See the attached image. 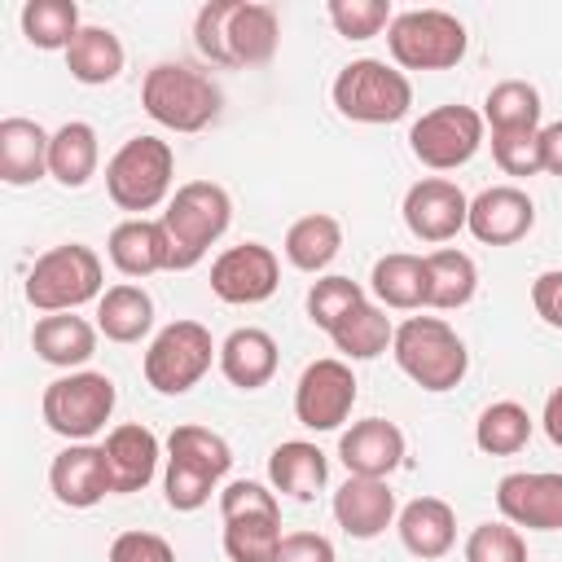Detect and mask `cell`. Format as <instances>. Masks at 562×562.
Returning a JSON list of instances; mask_svg holds the SVG:
<instances>
[{
    "mask_svg": "<svg viewBox=\"0 0 562 562\" xmlns=\"http://www.w3.org/2000/svg\"><path fill=\"white\" fill-rule=\"evenodd\" d=\"M66 70L79 83H88V88H101V83L119 79V70H123V44H119V35L110 26H83L70 40V48H66Z\"/></svg>",
    "mask_w": 562,
    "mask_h": 562,
    "instance_id": "cell-32",
    "label": "cell"
},
{
    "mask_svg": "<svg viewBox=\"0 0 562 562\" xmlns=\"http://www.w3.org/2000/svg\"><path fill=\"white\" fill-rule=\"evenodd\" d=\"M220 373L233 386H241V391L268 386L272 373H277V342H272V334L268 329H255V325L233 329L220 342Z\"/></svg>",
    "mask_w": 562,
    "mask_h": 562,
    "instance_id": "cell-25",
    "label": "cell"
},
{
    "mask_svg": "<svg viewBox=\"0 0 562 562\" xmlns=\"http://www.w3.org/2000/svg\"><path fill=\"white\" fill-rule=\"evenodd\" d=\"M479 290V268L465 250H430L426 255V307H465Z\"/></svg>",
    "mask_w": 562,
    "mask_h": 562,
    "instance_id": "cell-30",
    "label": "cell"
},
{
    "mask_svg": "<svg viewBox=\"0 0 562 562\" xmlns=\"http://www.w3.org/2000/svg\"><path fill=\"white\" fill-rule=\"evenodd\" d=\"M171 180L176 154L158 136H132L105 162V193L119 211H132V220H140V211H154L171 193Z\"/></svg>",
    "mask_w": 562,
    "mask_h": 562,
    "instance_id": "cell-6",
    "label": "cell"
},
{
    "mask_svg": "<svg viewBox=\"0 0 562 562\" xmlns=\"http://www.w3.org/2000/svg\"><path fill=\"white\" fill-rule=\"evenodd\" d=\"M228 220H233V202L220 184H211V180L180 184L176 198L162 211V228H167V241H171V268L176 272L198 268L202 255L224 237Z\"/></svg>",
    "mask_w": 562,
    "mask_h": 562,
    "instance_id": "cell-3",
    "label": "cell"
},
{
    "mask_svg": "<svg viewBox=\"0 0 562 562\" xmlns=\"http://www.w3.org/2000/svg\"><path fill=\"white\" fill-rule=\"evenodd\" d=\"M544 435H549V443L553 448H562V386H553L549 391V400H544Z\"/></svg>",
    "mask_w": 562,
    "mask_h": 562,
    "instance_id": "cell-47",
    "label": "cell"
},
{
    "mask_svg": "<svg viewBox=\"0 0 562 562\" xmlns=\"http://www.w3.org/2000/svg\"><path fill=\"white\" fill-rule=\"evenodd\" d=\"M110 562H176V549L154 531H123L110 544Z\"/></svg>",
    "mask_w": 562,
    "mask_h": 562,
    "instance_id": "cell-43",
    "label": "cell"
},
{
    "mask_svg": "<svg viewBox=\"0 0 562 562\" xmlns=\"http://www.w3.org/2000/svg\"><path fill=\"white\" fill-rule=\"evenodd\" d=\"M395 364L422 386V391H452L465 369H470V351L457 338V329L439 316H408L395 329Z\"/></svg>",
    "mask_w": 562,
    "mask_h": 562,
    "instance_id": "cell-4",
    "label": "cell"
},
{
    "mask_svg": "<svg viewBox=\"0 0 562 562\" xmlns=\"http://www.w3.org/2000/svg\"><path fill=\"white\" fill-rule=\"evenodd\" d=\"M154 325V299L140 285H110L97 299V329L110 342H140Z\"/></svg>",
    "mask_w": 562,
    "mask_h": 562,
    "instance_id": "cell-31",
    "label": "cell"
},
{
    "mask_svg": "<svg viewBox=\"0 0 562 562\" xmlns=\"http://www.w3.org/2000/svg\"><path fill=\"white\" fill-rule=\"evenodd\" d=\"M281 40V22L272 4L250 0H211L198 9L193 44L215 66H263L272 61Z\"/></svg>",
    "mask_w": 562,
    "mask_h": 562,
    "instance_id": "cell-1",
    "label": "cell"
},
{
    "mask_svg": "<svg viewBox=\"0 0 562 562\" xmlns=\"http://www.w3.org/2000/svg\"><path fill=\"white\" fill-rule=\"evenodd\" d=\"M492 158L505 176H536L540 162V132H492Z\"/></svg>",
    "mask_w": 562,
    "mask_h": 562,
    "instance_id": "cell-42",
    "label": "cell"
},
{
    "mask_svg": "<svg viewBox=\"0 0 562 562\" xmlns=\"http://www.w3.org/2000/svg\"><path fill=\"white\" fill-rule=\"evenodd\" d=\"M329 479V461L316 443L307 439H290V443H277L272 457H268V483L281 492V496H294V501H312Z\"/></svg>",
    "mask_w": 562,
    "mask_h": 562,
    "instance_id": "cell-27",
    "label": "cell"
},
{
    "mask_svg": "<svg viewBox=\"0 0 562 562\" xmlns=\"http://www.w3.org/2000/svg\"><path fill=\"white\" fill-rule=\"evenodd\" d=\"M329 22L347 40H373L382 26L395 22L391 0H329Z\"/></svg>",
    "mask_w": 562,
    "mask_h": 562,
    "instance_id": "cell-40",
    "label": "cell"
},
{
    "mask_svg": "<svg viewBox=\"0 0 562 562\" xmlns=\"http://www.w3.org/2000/svg\"><path fill=\"white\" fill-rule=\"evenodd\" d=\"M329 338H334V347H338L342 356H351V360H373V356H382V351L395 342V329H391L386 312L364 299L356 312H347V316L334 325Z\"/></svg>",
    "mask_w": 562,
    "mask_h": 562,
    "instance_id": "cell-36",
    "label": "cell"
},
{
    "mask_svg": "<svg viewBox=\"0 0 562 562\" xmlns=\"http://www.w3.org/2000/svg\"><path fill=\"white\" fill-rule=\"evenodd\" d=\"M334 518L351 540H373L395 522V492L386 487V479L351 474L334 492Z\"/></svg>",
    "mask_w": 562,
    "mask_h": 562,
    "instance_id": "cell-21",
    "label": "cell"
},
{
    "mask_svg": "<svg viewBox=\"0 0 562 562\" xmlns=\"http://www.w3.org/2000/svg\"><path fill=\"white\" fill-rule=\"evenodd\" d=\"M220 356V347L211 342V329L198 321H171L167 329L154 334L149 351H145V382L158 395H184L193 391L211 360Z\"/></svg>",
    "mask_w": 562,
    "mask_h": 562,
    "instance_id": "cell-12",
    "label": "cell"
},
{
    "mask_svg": "<svg viewBox=\"0 0 562 562\" xmlns=\"http://www.w3.org/2000/svg\"><path fill=\"white\" fill-rule=\"evenodd\" d=\"M105 465H110V487L114 492H140L154 470H158V439L149 426H114L105 435Z\"/></svg>",
    "mask_w": 562,
    "mask_h": 562,
    "instance_id": "cell-24",
    "label": "cell"
},
{
    "mask_svg": "<svg viewBox=\"0 0 562 562\" xmlns=\"http://www.w3.org/2000/svg\"><path fill=\"white\" fill-rule=\"evenodd\" d=\"M88 299H101V259L83 241L53 246L35 259L26 272V303L44 316L53 312H75Z\"/></svg>",
    "mask_w": 562,
    "mask_h": 562,
    "instance_id": "cell-8",
    "label": "cell"
},
{
    "mask_svg": "<svg viewBox=\"0 0 562 562\" xmlns=\"http://www.w3.org/2000/svg\"><path fill=\"white\" fill-rule=\"evenodd\" d=\"M334 105L351 123H400L413 105V83L404 70H395L378 57H360L338 70Z\"/></svg>",
    "mask_w": 562,
    "mask_h": 562,
    "instance_id": "cell-9",
    "label": "cell"
},
{
    "mask_svg": "<svg viewBox=\"0 0 562 562\" xmlns=\"http://www.w3.org/2000/svg\"><path fill=\"white\" fill-rule=\"evenodd\" d=\"M483 145V114L470 105H435L408 127V149L430 171H452L470 162Z\"/></svg>",
    "mask_w": 562,
    "mask_h": 562,
    "instance_id": "cell-13",
    "label": "cell"
},
{
    "mask_svg": "<svg viewBox=\"0 0 562 562\" xmlns=\"http://www.w3.org/2000/svg\"><path fill=\"white\" fill-rule=\"evenodd\" d=\"M338 457H342L347 474L386 479L404 461V430L386 417L351 422V430H342V439H338Z\"/></svg>",
    "mask_w": 562,
    "mask_h": 562,
    "instance_id": "cell-20",
    "label": "cell"
},
{
    "mask_svg": "<svg viewBox=\"0 0 562 562\" xmlns=\"http://www.w3.org/2000/svg\"><path fill=\"white\" fill-rule=\"evenodd\" d=\"M540 162H544L549 176L562 180V119L549 123V127H540Z\"/></svg>",
    "mask_w": 562,
    "mask_h": 562,
    "instance_id": "cell-46",
    "label": "cell"
},
{
    "mask_svg": "<svg viewBox=\"0 0 562 562\" xmlns=\"http://www.w3.org/2000/svg\"><path fill=\"white\" fill-rule=\"evenodd\" d=\"M281 281V263L263 241H241L228 246L215 263H211V290L220 303H263L277 294Z\"/></svg>",
    "mask_w": 562,
    "mask_h": 562,
    "instance_id": "cell-15",
    "label": "cell"
},
{
    "mask_svg": "<svg viewBox=\"0 0 562 562\" xmlns=\"http://www.w3.org/2000/svg\"><path fill=\"white\" fill-rule=\"evenodd\" d=\"M527 439H531V417H527V408L514 404V400L487 404V408L479 413V422H474V443H479L487 457H514V452L527 448Z\"/></svg>",
    "mask_w": 562,
    "mask_h": 562,
    "instance_id": "cell-37",
    "label": "cell"
},
{
    "mask_svg": "<svg viewBox=\"0 0 562 562\" xmlns=\"http://www.w3.org/2000/svg\"><path fill=\"white\" fill-rule=\"evenodd\" d=\"M224 553L233 562H277L281 549V505L263 483L237 479L220 492Z\"/></svg>",
    "mask_w": 562,
    "mask_h": 562,
    "instance_id": "cell-7",
    "label": "cell"
},
{
    "mask_svg": "<svg viewBox=\"0 0 562 562\" xmlns=\"http://www.w3.org/2000/svg\"><path fill=\"white\" fill-rule=\"evenodd\" d=\"M97 158H101V149H97L92 123L70 119V123H61V127L53 132V145H48V176H53L57 184H66V189H83V184L92 180V171H97Z\"/></svg>",
    "mask_w": 562,
    "mask_h": 562,
    "instance_id": "cell-29",
    "label": "cell"
},
{
    "mask_svg": "<svg viewBox=\"0 0 562 562\" xmlns=\"http://www.w3.org/2000/svg\"><path fill=\"white\" fill-rule=\"evenodd\" d=\"M496 509L527 531H562V474L518 470L496 483Z\"/></svg>",
    "mask_w": 562,
    "mask_h": 562,
    "instance_id": "cell-16",
    "label": "cell"
},
{
    "mask_svg": "<svg viewBox=\"0 0 562 562\" xmlns=\"http://www.w3.org/2000/svg\"><path fill=\"white\" fill-rule=\"evenodd\" d=\"M277 562H338V558H334V544L325 536H316V531H290V536H281Z\"/></svg>",
    "mask_w": 562,
    "mask_h": 562,
    "instance_id": "cell-44",
    "label": "cell"
},
{
    "mask_svg": "<svg viewBox=\"0 0 562 562\" xmlns=\"http://www.w3.org/2000/svg\"><path fill=\"white\" fill-rule=\"evenodd\" d=\"M540 92L527 79H505L483 101V123L492 132H540Z\"/></svg>",
    "mask_w": 562,
    "mask_h": 562,
    "instance_id": "cell-35",
    "label": "cell"
},
{
    "mask_svg": "<svg viewBox=\"0 0 562 562\" xmlns=\"http://www.w3.org/2000/svg\"><path fill=\"white\" fill-rule=\"evenodd\" d=\"M114 382L105 373H92V369H79V373H66L57 382L44 386V400H40V413H44V426L70 443H88L114 413Z\"/></svg>",
    "mask_w": 562,
    "mask_h": 562,
    "instance_id": "cell-11",
    "label": "cell"
},
{
    "mask_svg": "<svg viewBox=\"0 0 562 562\" xmlns=\"http://www.w3.org/2000/svg\"><path fill=\"white\" fill-rule=\"evenodd\" d=\"M342 250V224L325 211L316 215H303L290 224L285 233V259L299 268V272H321L334 263V255Z\"/></svg>",
    "mask_w": 562,
    "mask_h": 562,
    "instance_id": "cell-33",
    "label": "cell"
},
{
    "mask_svg": "<svg viewBox=\"0 0 562 562\" xmlns=\"http://www.w3.org/2000/svg\"><path fill=\"white\" fill-rule=\"evenodd\" d=\"M110 263L123 272V277H149V272H162L171 268V241H167V228L162 220H123L114 224L110 241Z\"/></svg>",
    "mask_w": 562,
    "mask_h": 562,
    "instance_id": "cell-22",
    "label": "cell"
},
{
    "mask_svg": "<svg viewBox=\"0 0 562 562\" xmlns=\"http://www.w3.org/2000/svg\"><path fill=\"white\" fill-rule=\"evenodd\" d=\"M233 465V448L224 443V435L206 430V426H176L167 439V505L180 514H193L211 501L215 483L228 474Z\"/></svg>",
    "mask_w": 562,
    "mask_h": 562,
    "instance_id": "cell-2",
    "label": "cell"
},
{
    "mask_svg": "<svg viewBox=\"0 0 562 562\" xmlns=\"http://www.w3.org/2000/svg\"><path fill=\"white\" fill-rule=\"evenodd\" d=\"M48 145L53 136L22 114H9L0 123V180L4 184H35L48 176Z\"/></svg>",
    "mask_w": 562,
    "mask_h": 562,
    "instance_id": "cell-23",
    "label": "cell"
},
{
    "mask_svg": "<svg viewBox=\"0 0 562 562\" xmlns=\"http://www.w3.org/2000/svg\"><path fill=\"white\" fill-rule=\"evenodd\" d=\"M465 562H527V540L514 522H483L465 540Z\"/></svg>",
    "mask_w": 562,
    "mask_h": 562,
    "instance_id": "cell-41",
    "label": "cell"
},
{
    "mask_svg": "<svg viewBox=\"0 0 562 562\" xmlns=\"http://www.w3.org/2000/svg\"><path fill=\"white\" fill-rule=\"evenodd\" d=\"M536 224V202L518 189V184H492L470 202V220L465 228L483 241V246H514L531 233Z\"/></svg>",
    "mask_w": 562,
    "mask_h": 562,
    "instance_id": "cell-18",
    "label": "cell"
},
{
    "mask_svg": "<svg viewBox=\"0 0 562 562\" xmlns=\"http://www.w3.org/2000/svg\"><path fill=\"white\" fill-rule=\"evenodd\" d=\"M79 4L75 0H31L22 4V35L53 53V48H70V40L79 35Z\"/></svg>",
    "mask_w": 562,
    "mask_h": 562,
    "instance_id": "cell-38",
    "label": "cell"
},
{
    "mask_svg": "<svg viewBox=\"0 0 562 562\" xmlns=\"http://www.w3.org/2000/svg\"><path fill=\"white\" fill-rule=\"evenodd\" d=\"M356 404V373L342 360H312L294 386V417L307 430H338Z\"/></svg>",
    "mask_w": 562,
    "mask_h": 562,
    "instance_id": "cell-14",
    "label": "cell"
},
{
    "mask_svg": "<svg viewBox=\"0 0 562 562\" xmlns=\"http://www.w3.org/2000/svg\"><path fill=\"white\" fill-rule=\"evenodd\" d=\"M465 220H470V198L443 176H426L404 193V224L417 241L439 246V241L457 237L465 228Z\"/></svg>",
    "mask_w": 562,
    "mask_h": 562,
    "instance_id": "cell-17",
    "label": "cell"
},
{
    "mask_svg": "<svg viewBox=\"0 0 562 562\" xmlns=\"http://www.w3.org/2000/svg\"><path fill=\"white\" fill-rule=\"evenodd\" d=\"M31 347H35V356L44 364L75 369V364H83L97 351V329L83 316H75V312H53V316H40L35 321Z\"/></svg>",
    "mask_w": 562,
    "mask_h": 562,
    "instance_id": "cell-28",
    "label": "cell"
},
{
    "mask_svg": "<svg viewBox=\"0 0 562 562\" xmlns=\"http://www.w3.org/2000/svg\"><path fill=\"white\" fill-rule=\"evenodd\" d=\"M465 26L443 9H408L386 26V48L404 70H448L465 57Z\"/></svg>",
    "mask_w": 562,
    "mask_h": 562,
    "instance_id": "cell-10",
    "label": "cell"
},
{
    "mask_svg": "<svg viewBox=\"0 0 562 562\" xmlns=\"http://www.w3.org/2000/svg\"><path fill=\"white\" fill-rule=\"evenodd\" d=\"M220 88L184 61H158L140 83L145 114L171 132H202L220 114Z\"/></svg>",
    "mask_w": 562,
    "mask_h": 562,
    "instance_id": "cell-5",
    "label": "cell"
},
{
    "mask_svg": "<svg viewBox=\"0 0 562 562\" xmlns=\"http://www.w3.org/2000/svg\"><path fill=\"white\" fill-rule=\"evenodd\" d=\"M369 285L386 307H400V312L426 307V259L404 255V250L382 255L369 272Z\"/></svg>",
    "mask_w": 562,
    "mask_h": 562,
    "instance_id": "cell-34",
    "label": "cell"
},
{
    "mask_svg": "<svg viewBox=\"0 0 562 562\" xmlns=\"http://www.w3.org/2000/svg\"><path fill=\"white\" fill-rule=\"evenodd\" d=\"M531 303L549 325L562 329V272H540L531 281Z\"/></svg>",
    "mask_w": 562,
    "mask_h": 562,
    "instance_id": "cell-45",
    "label": "cell"
},
{
    "mask_svg": "<svg viewBox=\"0 0 562 562\" xmlns=\"http://www.w3.org/2000/svg\"><path fill=\"white\" fill-rule=\"evenodd\" d=\"M364 303V290L351 281V277H321L312 290H307V316L312 325H321L325 334H334V325L356 312Z\"/></svg>",
    "mask_w": 562,
    "mask_h": 562,
    "instance_id": "cell-39",
    "label": "cell"
},
{
    "mask_svg": "<svg viewBox=\"0 0 562 562\" xmlns=\"http://www.w3.org/2000/svg\"><path fill=\"white\" fill-rule=\"evenodd\" d=\"M48 487L61 505L70 509H92L110 487V465H105V448L92 443H70L53 457L48 465Z\"/></svg>",
    "mask_w": 562,
    "mask_h": 562,
    "instance_id": "cell-19",
    "label": "cell"
},
{
    "mask_svg": "<svg viewBox=\"0 0 562 562\" xmlns=\"http://www.w3.org/2000/svg\"><path fill=\"white\" fill-rule=\"evenodd\" d=\"M400 540L413 558H443L457 544V514L439 496H417L400 509Z\"/></svg>",
    "mask_w": 562,
    "mask_h": 562,
    "instance_id": "cell-26",
    "label": "cell"
}]
</instances>
